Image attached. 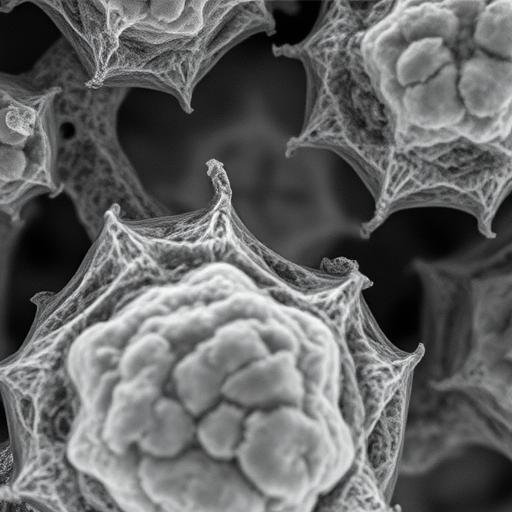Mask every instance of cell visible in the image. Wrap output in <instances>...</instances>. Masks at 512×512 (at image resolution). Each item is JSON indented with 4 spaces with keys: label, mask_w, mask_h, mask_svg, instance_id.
Listing matches in <instances>:
<instances>
[{
    "label": "cell",
    "mask_w": 512,
    "mask_h": 512,
    "mask_svg": "<svg viewBox=\"0 0 512 512\" xmlns=\"http://www.w3.org/2000/svg\"><path fill=\"white\" fill-rule=\"evenodd\" d=\"M267 29L259 2H113L92 33L88 85L167 91L189 112L195 85L221 56Z\"/></svg>",
    "instance_id": "obj_1"
},
{
    "label": "cell",
    "mask_w": 512,
    "mask_h": 512,
    "mask_svg": "<svg viewBox=\"0 0 512 512\" xmlns=\"http://www.w3.org/2000/svg\"><path fill=\"white\" fill-rule=\"evenodd\" d=\"M235 458L260 494L291 500L335 487L352 467L354 445L348 432L280 406L246 417Z\"/></svg>",
    "instance_id": "obj_2"
},
{
    "label": "cell",
    "mask_w": 512,
    "mask_h": 512,
    "mask_svg": "<svg viewBox=\"0 0 512 512\" xmlns=\"http://www.w3.org/2000/svg\"><path fill=\"white\" fill-rule=\"evenodd\" d=\"M61 85L0 72V212L16 218L31 199L57 194Z\"/></svg>",
    "instance_id": "obj_3"
},
{
    "label": "cell",
    "mask_w": 512,
    "mask_h": 512,
    "mask_svg": "<svg viewBox=\"0 0 512 512\" xmlns=\"http://www.w3.org/2000/svg\"><path fill=\"white\" fill-rule=\"evenodd\" d=\"M140 479L147 494L175 512H262L263 495L237 465L214 459L201 449L177 457H146Z\"/></svg>",
    "instance_id": "obj_4"
},
{
    "label": "cell",
    "mask_w": 512,
    "mask_h": 512,
    "mask_svg": "<svg viewBox=\"0 0 512 512\" xmlns=\"http://www.w3.org/2000/svg\"><path fill=\"white\" fill-rule=\"evenodd\" d=\"M222 395L242 408L290 406L300 395V380L292 357L277 352L254 360L225 379Z\"/></svg>",
    "instance_id": "obj_5"
},
{
    "label": "cell",
    "mask_w": 512,
    "mask_h": 512,
    "mask_svg": "<svg viewBox=\"0 0 512 512\" xmlns=\"http://www.w3.org/2000/svg\"><path fill=\"white\" fill-rule=\"evenodd\" d=\"M150 370L123 382L115 390L104 427V439L116 453L138 444L151 421L154 406L161 397L158 372Z\"/></svg>",
    "instance_id": "obj_6"
},
{
    "label": "cell",
    "mask_w": 512,
    "mask_h": 512,
    "mask_svg": "<svg viewBox=\"0 0 512 512\" xmlns=\"http://www.w3.org/2000/svg\"><path fill=\"white\" fill-rule=\"evenodd\" d=\"M194 417L177 399L160 397L149 426L137 444L148 458L165 460L179 456L195 440Z\"/></svg>",
    "instance_id": "obj_7"
},
{
    "label": "cell",
    "mask_w": 512,
    "mask_h": 512,
    "mask_svg": "<svg viewBox=\"0 0 512 512\" xmlns=\"http://www.w3.org/2000/svg\"><path fill=\"white\" fill-rule=\"evenodd\" d=\"M172 376L177 400L194 418L218 403L226 379L200 346L176 364Z\"/></svg>",
    "instance_id": "obj_8"
},
{
    "label": "cell",
    "mask_w": 512,
    "mask_h": 512,
    "mask_svg": "<svg viewBox=\"0 0 512 512\" xmlns=\"http://www.w3.org/2000/svg\"><path fill=\"white\" fill-rule=\"evenodd\" d=\"M200 347L225 378L269 353L260 334L241 322L223 325Z\"/></svg>",
    "instance_id": "obj_9"
},
{
    "label": "cell",
    "mask_w": 512,
    "mask_h": 512,
    "mask_svg": "<svg viewBox=\"0 0 512 512\" xmlns=\"http://www.w3.org/2000/svg\"><path fill=\"white\" fill-rule=\"evenodd\" d=\"M247 415L232 402L217 403L196 423L195 439L200 449L210 457L231 461L244 435Z\"/></svg>",
    "instance_id": "obj_10"
},
{
    "label": "cell",
    "mask_w": 512,
    "mask_h": 512,
    "mask_svg": "<svg viewBox=\"0 0 512 512\" xmlns=\"http://www.w3.org/2000/svg\"><path fill=\"white\" fill-rule=\"evenodd\" d=\"M170 353L168 341L158 334L136 340L123 353L119 369L123 380H130L150 370H160Z\"/></svg>",
    "instance_id": "obj_11"
}]
</instances>
